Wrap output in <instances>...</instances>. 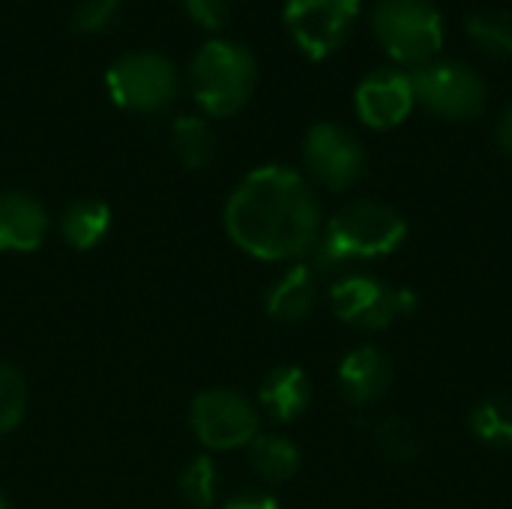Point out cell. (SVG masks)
Segmentation results:
<instances>
[{
  "label": "cell",
  "mask_w": 512,
  "mask_h": 509,
  "mask_svg": "<svg viewBox=\"0 0 512 509\" xmlns=\"http://www.w3.org/2000/svg\"><path fill=\"white\" fill-rule=\"evenodd\" d=\"M393 381V366L387 354L375 345H360L348 351L339 363L336 384L345 402L351 405H375L378 399L387 396Z\"/></svg>",
  "instance_id": "7c38bea8"
},
{
  "label": "cell",
  "mask_w": 512,
  "mask_h": 509,
  "mask_svg": "<svg viewBox=\"0 0 512 509\" xmlns=\"http://www.w3.org/2000/svg\"><path fill=\"white\" fill-rule=\"evenodd\" d=\"M24 414H27V381L15 366L0 363V435L18 429Z\"/></svg>",
  "instance_id": "7402d4cb"
},
{
  "label": "cell",
  "mask_w": 512,
  "mask_h": 509,
  "mask_svg": "<svg viewBox=\"0 0 512 509\" xmlns=\"http://www.w3.org/2000/svg\"><path fill=\"white\" fill-rule=\"evenodd\" d=\"M417 102L444 120H474L483 114L489 90L483 75L462 60H432L411 72Z\"/></svg>",
  "instance_id": "5b68a950"
},
{
  "label": "cell",
  "mask_w": 512,
  "mask_h": 509,
  "mask_svg": "<svg viewBox=\"0 0 512 509\" xmlns=\"http://www.w3.org/2000/svg\"><path fill=\"white\" fill-rule=\"evenodd\" d=\"M354 105H357L360 120L372 129H393V126L405 123L417 105L411 72H402L393 66L372 69L357 84Z\"/></svg>",
  "instance_id": "8fae6325"
},
{
  "label": "cell",
  "mask_w": 512,
  "mask_h": 509,
  "mask_svg": "<svg viewBox=\"0 0 512 509\" xmlns=\"http://www.w3.org/2000/svg\"><path fill=\"white\" fill-rule=\"evenodd\" d=\"M306 171L327 189H351L366 171V150L360 138L339 123H315L303 141Z\"/></svg>",
  "instance_id": "30bf717a"
},
{
  "label": "cell",
  "mask_w": 512,
  "mask_h": 509,
  "mask_svg": "<svg viewBox=\"0 0 512 509\" xmlns=\"http://www.w3.org/2000/svg\"><path fill=\"white\" fill-rule=\"evenodd\" d=\"M408 237V222L399 210L381 201H354L342 207L324 228L309 252L315 273H333L348 261L384 258Z\"/></svg>",
  "instance_id": "7a4b0ae2"
},
{
  "label": "cell",
  "mask_w": 512,
  "mask_h": 509,
  "mask_svg": "<svg viewBox=\"0 0 512 509\" xmlns=\"http://www.w3.org/2000/svg\"><path fill=\"white\" fill-rule=\"evenodd\" d=\"M219 492V474L210 456H195L180 474V498L195 509H210Z\"/></svg>",
  "instance_id": "44dd1931"
},
{
  "label": "cell",
  "mask_w": 512,
  "mask_h": 509,
  "mask_svg": "<svg viewBox=\"0 0 512 509\" xmlns=\"http://www.w3.org/2000/svg\"><path fill=\"white\" fill-rule=\"evenodd\" d=\"M372 33L393 63L426 66L444 45V15L432 0H375Z\"/></svg>",
  "instance_id": "277c9868"
},
{
  "label": "cell",
  "mask_w": 512,
  "mask_h": 509,
  "mask_svg": "<svg viewBox=\"0 0 512 509\" xmlns=\"http://www.w3.org/2000/svg\"><path fill=\"white\" fill-rule=\"evenodd\" d=\"M222 509H279V504H276V498H270V495L252 492V495H240V498L228 501Z\"/></svg>",
  "instance_id": "484cf974"
},
{
  "label": "cell",
  "mask_w": 512,
  "mask_h": 509,
  "mask_svg": "<svg viewBox=\"0 0 512 509\" xmlns=\"http://www.w3.org/2000/svg\"><path fill=\"white\" fill-rule=\"evenodd\" d=\"M324 219L306 177L285 165L255 168L225 204L228 237L261 261H294L315 249Z\"/></svg>",
  "instance_id": "6da1fadb"
},
{
  "label": "cell",
  "mask_w": 512,
  "mask_h": 509,
  "mask_svg": "<svg viewBox=\"0 0 512 509\" xmlns=\"http://www.w3.org/2000/svg\"><path fill=\"white\" fill-rule=\"evenodd\" d=\"M375 441L390 462H414L420 456V438L402 417H387L375 429Z\"/></svg>",
  "instance_id": "603a6c76"
},
{
  "label": "cell",
  "mask_w": 512,
  "mask_h": 509,
  "mask_svg": "<svg viewBox=\"0 0 512 509\" xmlns=\"http://www.w3.org/2000/svg\"><path fill=\"white\" fill-rule=\"evenodd\" d=\"M189 423L195 438L216 453L249 447L261 432L255 405L234 390H204L192 399Z\"/></svg>",
  "instance_id": "52a82bcc"
},
{
  "label": "cell",
  "mask_w": 512,
  "mask_h": 509,
  "mask_svg": "<svg viewBox=\"0 0 512 509\" xmlns=\"http://www.w3.org/2000/svg\"><path fill=\"white\" fill-rule=\"evenodd\" d=\"M189 81L195 102L207 114L228 117L249 102L258 81V63L246 45L231 39H210L192 57Z\"/></svg>",
  "instance_id": "3957f363"
},
{
  "label": "cell",
  "mask_w": 512,
  "mask_h": 509,
  "mask_svg": "<svg viewBox=\"0 0 512 509\" xmlns=\"http://www.w3.org/2000/svg\"><path fill=\"white\" fill-rule=\"evenodd\" d=\"M171 144L186 168H207L216 153V138L201 117H177L171 126Z\"/></svg>",
  "instance_id": "ffe728a7"
},
{
  "label": "cell",
  "mask_w": 512,
  "mask_h": 509,
  "mask_svg": "<svg viewBox=\"0 0 512 509\" xmlns=\"http://www.w3.org/2000/svg\"><path fill=\"white\" fill-rule=\"evenodd\" d=\"M108 93L126 111H162L177 96V69L159 51H126L108 66Z\"/></svg>",
  "instance_id": "8992f818"
},
{
  "label": "cell",
  "mask_w": 512,
  "mask_h": 509,
  "mask_svg": "<svg viewBox=\"0 0 512 509\" xmlns=\"http://www.w3.org/2000/svg\"><path fill=\"white\" fill-rule=\"evenodd\" d=\"M0 509H9V501H6V495H0Z\"/></svg>",
  "instance_id": "83f0119b"
},
{
  "label": "cell",
  "mask_w": 512,
  "mask_h": 509,
  "mask_svg": "<svg viewBox=\"0 0 512 509\" xmlns=\"http://www.w3.org/2000/svg\"><path fill=\"white\" fill-rule=\"evenodd\" d=\"M249 465L267 483H285L300 468V450L282 435H258L249 444Z\"/></svg>",
  "instance_id": "e0dca14e"
},
{
  "label": "cell",
  "mask_w": 512,
  "mask_h": 509,
  "mask_svg": "<svg viewBox=\"0 0 512 509\" xmlns=\"http://www.w3.org/2000/svg\"><path fill=\"white\" fill-rule=\"evenodd\" d=\"M183 6L192 15V21H198L207 30L222 27L231 15V0H183Z\"/></svg>",
  "instance_id": "d4e9b609"
},
{
  "label": "cell",
  "mask_w": 512,
  "mask_h": 509,
  "mask_svg": "<svg viewBox=\"0 0 512 509\" xmlns=\"http://www.w3.org/2000/svg\"><path fill=\"white\" fill-rule=\"evenodd\" d=\"M120 0H81L72 12V24L81 33H99L117 21Z\"/></svg>",
  "instance_id": "cb8c5ba5"
},
{
  "label": "cell",
  "mask_w": 512,
  "mask_h": 509,
  "mask_svg": "<svg viewBox=\"0 0 512 509\" xmlns=\"http://www.w3.org/2000/svg\"><path fill=\"white\" fill-rule=\"evenodd\" d=\"M318 303V273L309 264H294L267 291V315L282 324H300Z\"/></svg>",
  "instance_id": "5bb4252c"
},
{
  "label": "cell",
  "mask_w": 512,
  "mask_h": 509,
  "mask_svg": "<svg viewBox=\"0 0 512 509\" xmlns=\"http://www.w3.org/2000/svg\"><path fill=\"white\" fill-rule=\"evenodd\" d=\"M258 399H261V408L273 420L291 423V420H297L309 408V402H312V381L297 366H279V369H273L264 378V384L258 390Z\"/></svg>",
  "instance_id": "9a60e30c"
},
{
  "label": "cell",
  "mask_w": 512,
  "mask_h": 509,
  "mask_svg": "<svg viewBox=\"0 0 512 509\" xmlns=\"http://www.w3.org/2000/svg\"><path fill=\"white\" fill-rule=\"evenodd\" d=\"M111 228V210L105 201L96 198H81L75 204H69L60 216V234L72 249H93L105 240Z\"/></svg>",
  "instance_id": "2e32d148"
},
{
  "label": "cell",
  "mask_w": 512,
  "mask_h": 509,
  "mask_svg": "<svg viewBox=\"0 0 512 509\" xmlns=\"http://www.w3.org/2000/svg\"><path fill=\"white\" fill-rule=\"evenodd\" d=\"M468 36L495 57H512V9L486 6L465 18Z\"/></svg>",
  "instance_id": "ac0fdd59"
},
{
  "label": "cell",
  "mask_w": 512,
  "mask_h": 509,
  "mask_svg": "<svg viewBox=\"0 0 512 509\" xmlns=\"http://www.w3.org/2000/svg\"><path fill=\"white\" fill-rule=\"evenodd\" d=\"M471 432L495 447L512 450V399L510 396H489L471 411Z\"/></svg>",
  "instance_id": "d6986e66"
},
{
  "label": "cell",
  "mask_w": 512,
  "mask_h": 509,
  "mask_svg": "<svg viewBox=\"0 0 512 509\" xmlns=\"http://www.w3.org/2000/svg\"><path fill=\"white\" fill-rule=\"evenodd\" d=\"M495 138H498L501 150L512 156V102L501 111V117H498V123H495Z\"/></svg>",
  "instance_id": "4316f807"
},
{
  "label": "cell",
  "mask_w": 512,
  "mask_h": 509,
  "mask_svg": "<svg viewBox=\"0 0 512 509\" xmlns=\"http://www.w3.org/2000/svg\"><path fill=\"white\" fill-rule=\"evenodd\" d=\"M360 9L363 0H285V27L303 54L321 60L348 39Z\"/></svg>",
  "instance_id": "9c48e42d"
},
{
  "label": "cell",
  "mask_w": 512,
  "mask_h": 509,
  "mask_svg": "<svg viewBox=\"0 0 512 509\" xmlns=\"http://www.w3.org/2000/svg\"><path fill=\"white\" fill-rule=\"evenodd\" d=\"M48 234V213L39 198L9 189L0 192V252H33Z\"/></svg>",
  "instance_id": "4fadbf2b"
},
{
  "label": "cell",
  "mask_w": 512,
  "mask_h": 509,
  "mask_svg": "<svg viewBox=\"0 0 512 509\" xmlns=\"http://www.w3.org/2000/svg\"><path fill=\"white\" fill-rule=\"evenodd\" d=\"M333 312L360 330H387L399 315H411L420 297L411 288H393L375 276L354 273L330 288Z\"/></svg>",
  "instance_id": "ba28073f"
}]
</instances>
